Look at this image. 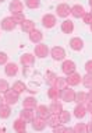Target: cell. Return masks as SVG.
<instances>
[{"label": "cell", "mask_w": 92, "mask_h": 133, "mask_svg": "<svg viewBox=\"0 0 92 133\" xmlns=\"http://www.w3.org/2000/svg\"><path fill=\"white\" fill-rule=\"evenodd\" d=\"M48 97L52 99H59L60 98V90L56 85H50V88L48 90Z\"/></svg>", "instance_id": "24"}, {"label": "cell", "mask_w": 92, "mask_h": 133, "mask_svg": "<svg viewBox=\"0 0 92 133\" xmlns=\"http://www.w3.org/2000/svg\"><path fill=\"white\" fill-rule=\"evenodd\" d=\"M87 99L88 101H92V88H89V92L87 94Z\"/></svg>", "instance_id": "43"}, {"label": "cell", "mask_w": 92, "mask_h": 133, "mask_svg": "<svg viewBox=\"0 0 92 133\" xmlns=\"http://www.w3.org/2000/svg\"><path fill=\"white\" fill-rule=\"evenodd\" d=\"M60 98L64 102H74V98H75V91L70 88V85H67L60 91Z\"/></svg>", "instance_id": "1"}, {"label": "cell", "mask_w": 92, "mask_h": 133, "mask_svg": "<svg viewBox=\"0 0 92 133\" xmlns=\"http://www.w3.org/2000/svg\"><path fill=\"white\" fill-rule=\"evenodd\" d=\"M0 132H2V128H0Z\"/></svg>", "instance_id": "49"}, {"label": "cell", "mask_w": 92, "mask_h": 133, "mask_svg": "<svg viewBox=\"0 0 92 133\" xmlns=\"http://www.w3.org/2000/svg\"><path fill=\"white\" fill-rule=\"evenodd\" d=\"M85 71L92 74V60H88V62L85 63Z\"/></svg>", "instance_id": "41"}, {"label": "cell", "mask_w": 92, "mask_h": 133, "mask_svg": "<svg viewBox=\"0 0 92 133\" xmlns=\"http://www.w3.org/2000/svg\"><path fill=\"white\" fill-rule=\"evenodd\" d=\"M56 87H57L60 91H62L64 87H67V81H66V78H62V77H57V80H56Z\"/></svg>", "instance_id": "36"}, {"label": "cell", "mask_w": 92, "mask_h": 133, "mask_svg": "<svg viewBox=\"0 0 92 133\" xmlns=\"http://www.w3.org/2000/svg\"><path fill=\"white\" fill-rule=\"evenodd\" d=\"M87 112H91V114H92V101L88 102V105H87Z\"/></svg>", "instance_id": "42"}, {"label": "cell", "mask_w": 92, "mask_h": 133, "mask_svg": "<svg viewBox=\"0 0 92 133\" xmlns=\"http://www.w3.org/2000/svg\"><path fill=\"white\" fill-rule=\"evenodd\" d=\"M20 25H21V30H22L24 32H28V34H29L32 30H35V23L32 20H24Z\"/></svg>", "instance_id": "22"}, {"label": "cell", "mask_w": 92, "mask_h": 133, "mask_svg": "<svg viewBox=\"0 0 92 133\" xmlns=\"http://www.w3.org/2000/svg\"><path fill=\"white\" fill-rule=\"evenodd\" d=\"M56 80H57V76H56L53 71H46V83L49 85H55Z\"/></svg>", "instance_id": "31"}, {"label": "cell", "mask_w": 92, "mask_h": 133, "mask_svg": "<svg viewBox=\"0 0 92 133\" xmlns=\"http://www.w3.org/2000/svg\"><path fill=\"white\" fill-rule=\"evenodd\" d=\"M0 25H2V30H4V31H13L14 28H16L17 24L14 23L13 17H6V18L2 20Z\"/></svg>", "instance_id": "9"}, {"label": "cell", "mask_w": 92, "mask_h": 133, "mask_svg": "<svg viewBox=\"0 0 92 133\" xmlns=\"http://www.w3.org/2000/svg\"><path fill=\"white\" fill-rule=\"evenodd\" d=\"M53 132L55 133H67V132H74V129H70V128H64L63 123L57 125V126L53 128Z\"/></svg>", "instance_id": "33"}, {"label": "cell", "mask_w": 92, "mask_h": 133, "mask_svg": "<svg viewBox=\"0 0 92 133\" xmlns=\"http://www.w3.org/2000/svg\"><path fill=\"white\" fill-rule=\"evenodd\" d=\"M3 104H4V98H3L2 95H0V105H3Z\"/></svg>", "instance_id": "45"}, {"label": "cell", "mask_w": 92, "mask_h": 133, "mask_svg": "<svg viewBox=\"0 0 92 133\" xmlns=\"http://www.w3.org/2000/svg\"><path fill=\"white\" fill-rule=\"evenodd\" d=\"M7 59H9L7 53H4V52H0V64H6V63H7Z\"/></svg>", "instance_id": "40"}, {"label": "cell", "mask_w": 92, "mask_h": 133, "mask_svg": "<svg viewBox=\"0 0 92 133\" xmlns=\"http://www.w3.org/2000/svg\"><path fill=\"white\" fill-rule=\"evenodd\" d=\"M25 6L28 9H38L41 6V0H25Z\"/></svg>", "instance_id": "34"}, {"label": "cell", "mask_w": 92, "mask_h": 133, "mask_svg": "<svg viewBox=\"0 0 92 133\" xmlns=\"http://www.w3.org/2000/svg\"><path fill=\"white\" fill-rule=\"evenodd\" d=\"M70 119H71V115H70V112L68 111H64L63 109L62 112L59 114V121H60V123H68L70 122Z\"/></svg>", "instance_id": "29"}, {"label": "cell", "mask_w": 92, "mask_h": 133, "mask_svg": "<svg viewBox=\"0 0 92 133\" xmlns=\"http://www.w3.org/2000/svg\"><path fill=\"white\" fill-rule=\"evenodd\" d=\"M62 31L64 32V34H71L74 31V23L70 20H64L62 23Z\"/></svg>", "instance_id": "23"}, {"label": "cell", "mask_w": 92, "mask_h": 133, "mask_svg": "<svg viewBox=\"0 0 92 133\" xmlns=\"http://www.w3.org/2000/svg\"><path fill=\"white\" fill-rule=\"evenodd\" d=\"M82 84L85 88H92V74L91 73H87L82 77Z\"/></svg>", "instance_id": "32"}, {"label": "cell", "mask_w": 92, "mask_h": 133, "mask_svg": "<svg viewBox=\"0 0 92 133\" xmlns=\"http://www.w3.org/2000/svg\"><path fill=\"white\" fill-rule=\"evenodd\" d=\"M46 126H48V122H46L45 118H41V116L34 118V121H32V128H34V130L41 132V130H43Z\"/></svg>", "instance_id": "6"}, {"label": "cell", "mask_w": 92, "mask_h": 133, "mask_svg": "<svg viewBox=\"0 0 92 133\" xmlns=\"http://www.w3.org/2000/svg\"><path fill=\"white\" fill-rule=\"evenodd\" d=\"M14 130L18 132V133H24L27 130V122L22 119V118H20V119L14 121V125H13Z\"/></svg>", "instance_id": "16"}, {"label": "cell", "mask_w": 92, "mask_h": 133, "mask_svg": "<svg viewBox=\"0 0 92 133\" xmlns=\"http://www.w3.org/2000/svg\"><path fill=\"white\" fill-rule=\"evenodd\" d=\"M11 90H14L17 94H22L24 91H27V85L24 84L22 81H16V83L13 84V88H11Z\"/></svg>", "instance_id": "28"}, {"label": "cell", "mask_w": 92, "mask_h": 133, "mask_svg": "<svg viewBox=\"0 0 92 133\" xmlns=\"http://www.w3.org/2000/svg\"><path fill=\"white\" fill-rule=\"evenodd\" d=\"M20 118H22L25 122H32L35 118L34 109H31V108H22V111L20 112Z\"/></svg>", "instance_id": "12"}, {"label": "cell", "mask_w": 92, "mask_h": 133, "mask_svg": "<svg viewBox=\"0 0 92 133\" xmlns=\"http://www.w3.org/2000/svg\"><path fill=\"white\" fill-rule=\"evenodd\" d=\"M20 62H21L22 66L32 67L34 63H35V56L32 55V53H24V55L20 57Z\"/></svg>", "instance_id": "8"}, {"label": "cell", "mask_w": 92, "mask_h": 133, "mask_svg": "<svg viewBox=\"0 0 92 133\" xmlns=\"http://www.w3.org/2000/svg\"><path fill=\"white\" fill-rule=\"evenodd\" d=\"M70 11H71V7L68 4H66V3H62V4H59L56 7V13H57V17L60 18H66V17H68Z\"/></svg>", "instance_id": "4"}, {"label": "cell", "mask_w": 92, "mask_h": 133, "mask_svg": "<svg viewBox=\"0 0 92 133\" xmlns=\"http://www.w3.org/2000/svg\"><path fill=\"white\" fill-rule=\"evenodd\" d=\"M4 71L9 77H14L18 71V66L16 63H6V67H4Z\"/></svg>", "instance_id": "18"}, {"label": "cell", "mask_w": 92, "mask_h": 133, "mask_svg": "<svg viewBox=\"0 0 92 133\" xmlns=\"http://www.w3.org/2000/svg\"><path fill=\"white\" fill-rule=\"evenodd\" d=\"M43 38V34L39 31V30H32L29 32V41L34 42V44H39Z\"/></svg>", "instance_id": "19"}, {"label": "cell", "mask_w": 92, "mask_h": 133, "mask_svg": "<svg viewBox=\"0 0 92 133\" xmlns=\"http://www.w3.org/2000/svg\"><path fill=\"white\" fill-rule=\"evenodd\" d=\"M9 90H10V85H9V83H7V80H2V78H0V92L4 94Z\"/></svg>", "instance_id": "37"}, {"label": "cell", "mask_w": 92, "mask_h": 133, "mask_svg": "<svg viewBox=\"0 0 92 133\" xmlns=\"http://www.w3.org/2000/svg\"><path fill=\"white\" fill-rule=\"evenodd\" d=\"M42 25L45 28H53L56 25V17L53 14H45L42 18Z\"/></svg>", "instance_id": "11"}, {"label": "cell", "mask_w": 92, "mask_h": 133, "mask_svg": "<svg viewBox=\"0 0 92 133\" xmlns=\"http://www.w3.org/2000/svg\"><path fill=\"white\" fill-rule=\"evenodd\" d=\"M49 111H50V114H56V115H59V114L63 111L62 102H59L57 99H53L52 104L49 105Z\"/></svg>", "instance_id": "21"}, {"label": "cell", "mask_w": 92, "mask_h": 133, "mask_svg": "<svg viewBox=\"0 0 92 133\" xmlns=\"http://www.w3.org/2000/svg\"><path fill=\"white\" fill-rule=\"evenodd\" d=\"M91 13H92V11H91Z\"/></svg>", "instance_id": "50"}, {"label": "cell", "mask_w": 92, "mask_h": 133, "mask_svg": "<svg viewBox=\"0 0 92 133\" xmlns=\"http://www.w3.org/2000/svg\"><path fill=\"white\" fill-rule=\"evenodd\" d=\"M3 2H6V0H0V3H3Z\"/></svg>", "instance_id": "48"}, {"label": "cell", "mask_w": 92, "mask_h": 133, "mask_svg": "<svg viewBox=\"0 0 92 133\" xmlns=\"http://www.w3.org/2000/svg\"><path fill=\"white\" fill-rule=\"evenodd\" d=\"M9 10L11 11V14H17V13H22L24 10V4L20 0H13L9 6Z\"/></svg>", "instance_id": "13"}, {"label": "cell", "mask_w": 92, "mask_h": 133, "mask_svg": "<svg viewBox=\"0 0 92 133\" xmlns=\"http://www.w3.org/2000/svg\"><path fill=\"white\" fill-rule=\"evenodd\" d=\"M49 55V48H48V45H45V44H38L36 46H35V56L36 57H39V59H43V57H46Z\"/></svg>", "instance_id": "5"}, {"label": "cell", "mask_w": 92, "mask_h": 133, "mask_svg": "<svg viewBox=\"0 0 92 133\" xmlns=\"http://www.w3.org/2000/svg\"><path fill=\"white\" fill-rule=\"evenodd\" d=\"M87 115V107H84L82 104H77V107L74 108V116L78 118V119H82Z\"/></svg>", "instance_id": "20"}, {"label": "cell", "mask_w": 92, "mask_h": 133, "mask_svg": "<svg viewBox=\"0 0 92 133\" xmlns=\"http://www.w3.org/2000/svg\"><path fill=\"white\" fill-rule=\"evenodd\" d=\"M35 112H36L38 116L41 118H48L49 115H50V111H49V107L46 105H36V108H35Z\"/></svg>", "instance_id": "17"}, {"label": "cell", "mask_w": 92, "mask_h": 133, "mask_svg": "<svg viewBox=\"0 0 92 133\" xmlns=\"http://www.w3.org/2000/svg\"><path fill=\"white\" fill-rule=\"evenodd\" d=\"M89 6H91V9H92V0H89Z\"/></svg>", "instance_id": "46"}, {"label": "cell", "mask_w": 92, "mask_h": 133, "mask_svg": "<svg viewBox=\"0 0 92 133\" xmlns=\"http://www.w3.org/2000/svg\"><path fill=\"white\" fill-rule=\"evenodd\" d=\"M70 48L73 49V51H77V52H80L81 49L84 48V41L81 38L78 37H75V38H71L70 39Z\"/></svg>", "instance_id": "14"}, {"label": "cell", "mask_w": 92, "mask_h": 133, "mask_svg": "<svg viewBox=\"0 0 92 133\" xmlns=\"http://www.w3.org/2000/svg\"><path fill=\"white\" fill-rule=\"evenodd\" d=\"M87 132L92 133V122H89V123H87Z\"/></svg>", "instance_id": "44"}, {"label": "cell", "mask_w": 92, "mask_h": 133, "mask_svg": "<svg viewBox=\"0 0 92 133\" xmlns=\"http://www.w3.org/2000/svg\"><path fill=\"white\" fill-rule=\"evenodd\" d=\"M36 105H38V102H36V99H35L34 97H27V98L22 101V107L24 108H31V109H35Z\"/></svg>", "instance_id": "27"}, {"label": "cell", "mask_w": 92, "mask_h": 133, "mask_svg": "<svg viewBox=\"0 0 92 133\" xmlns=\"http://www.w3.org/2000/svg\"><path fill=\"white\" fill-rule=\"evenodd\" d=\"M10 115H11V109H10L9 104H3V105H0V118H2V119H7Z\"/></svg>", "instance_id": "26"}, {"label": "cell", "mask_w": 92, "mask_h": 133, "mask_svg": "<svg viewBox=\"0 0 92 133\" xmlns=\"http://www.w3.org/2000/svg\"><path fill=\"white\" fill-rule=\"evenodd\" d=\"M70 14L74 17V18H82L84 14H85V10H84V7L81 4H75L71 7V11H70Z\"/></svg>", "instance_id": "15"}, {"label": "cell", "mask_w": 92, "mask_h": 133, "mask_svg": "<svg viewBox=\"0 0 92 133\" xmlns=\"http://www.w3.org/2000/svg\"><path fill=\"white\" fill-rule=\"evenodd\" d=\"M85 101H88V99H87V92H84V91L75 92V98H74V102H77V104H84Z\"/></svg>", "instance_id": "30"}, {"label": "cell", "mask_w": 92, "mask_h": 133, "mask_svg": "<svg viewBox=\"0 0 92 133\" xmlns=\"http://www.w3.org/2000/svg\"><path fill=\"white\" fill-rule=\"evenodd\" d=\"M18 95H20V94H17L14 90H9L7 92H4V101H6V104H9L10 107H11V105H16V104L20 101V99H18Z\"/></svg>", "instance_id": "3"}, {"label": "cell", "mask_w": 92, "mask_h": 133, "mask_svg": "<svg viewBox=\"0 0 92 133\" xmlns=\"http://www.w3.org/2000/svg\"><path fill=\"white\" fill-rule=\"evenodd\" d=\"M73 129L75 133H85L87 132V123H77Z\"/></svg>", "instance_id": "35"}, {"label": "cell", "mask_w": 92, "mask_h": 133, "mask_svg": "<svg viewBox=\"0 0 92 133\" xmlns=\"http://www.w3.org/2000/svg\"><path fill=\"white\" fill-rule=\"evenodd\" d=\"M89 25H91V31H92V23H91V24H89Z\"/></svg>", "instance_id": "47"}, {"label": "cell", "mask_w": 92, "mask_h": 133, "mask_svg": "<svg viewBox=\"0 0 92 133\" xmlns=\"http://www.w3.org/2000/svg\"><path fill=\"white\" fill-rule=\"evenodd\" d=\"M66 81H67V85H70V87H75V85H78L81 81H82V77L80 76V73H77V71H74V73H70L67 74L66 77Z\"/></svg>", "instance_id": "2"}, {"label": "cell", "mask_w": 92, "mask_h": 133, "mask_svg": "<svg viewBox=\"0 0 92 133\" xmlns=\"http://www.w3.org/2000/svg\"><path fill=\"white\" fill-rule=\"evenodd\" d=\"M50 56L55 60H63L66 57V51L62 48V46H55V48L50 51Z\"/></svg>", "instance_id": "7"}, {"label": "cell", "mask_w": 92, "mask_h": 133, "mask_svg": "<svg viewBox=\"0 0 92 133\" xmlns=\"http://www.w3.org/2000/svg\"><path fill=\"white\" fill-rule=\"evenodd\" d=\"M46 122H48V126H50V128L57 126V125H60L59 115H56V114H50L48 118H46Z\"/></svg>", "instance_id": "25"}, {"label": "cell", "mask_w": 92, "mask_h": 133, "mask_svg": "<svg viewBox=\"0 0 92 133\" xmlns=\"http://www.w3.org/2000/svg\"><path fill=\"white\" fill-rule=\"evenodd\" d=\"M82 20H84V23H85V24L89 25V24L92 23V13H85V14H84V17H82Z\"/></svg>", "instance_id": "39"}, {"label": "cell", "mask_w": 92, "mask_h": 133, "mask_svg": "<svg viewBox=\"0 0 92 133\" xmlns=\"http://www.w3.org/2000/svg\"><path fill=\"white\" fill-rule=\"evenodd\" d=\"M13 20L16 24H21L24 20H25V17H24L22 13H17V14H13Z\"/></svg>", "instance_id": "38"}, {"label": "cell", "mask_w": 92, "mask_h": 133, "mask_svg": "<svg viewBox=\"0 0 92 133\" xmlns=\"http://www.w3.org/2000/svg\"><path fill=\"white\" fill-rule=\"evenodd\" d=\"M75 69H77V66H75V63H74L73 60H64L63 64H62V71L66 74V76L70 74V73H74Z\"/></svg>", "instance_id": "10"}]
</instances>
